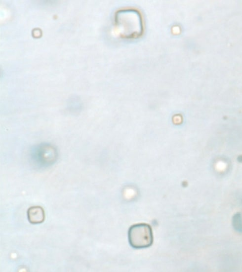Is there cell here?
Here are the masks:
<instances>
[{"instance_id":"6da1fadb","label":"cell","mask_w":242,"mask_h":272,"mask_svg":"<svg viewBox=\"0 0 242 272\" xmlns=\"http://www.w3.org/2000/svg\"><path fill=\"white\" fill-rule=\"evenodd\" d=\"M115 24L121 38L133 39L142 36L143 22L140 12L133 8L119 10L115 13Z\"/></svg>"},{"instance_id":"7a4b0ae2","label":"cell","mask_w":242,"mask_h":272,"mask_svg":"<svg viewBox=\"0 0 242 272\" xmlns=\"http://www.w3.org/2000/svg\"><path fill=\"white\" fill-rule=\"evenodd\" d=\"M128 238L133 248L141 249L150 247L153 242L152 228L145 223L133 225L129 229Z\"/></svg>"},{"instance_id":"3957f363","label":"cell","mask_w":242,"mask_h":272,"mask_svg":"<svg viewBox=\"0 0 242 272\" xmlns=\"http://www.w3.org/2000/svg\"><path fill=\"white\" fill-rule=\"evenodd\" d=\"M32 160L41 166L53 164L57 159L58 151L51 144L42 143L34 146L30 151Z\"/></svg>"},{"instance_id":"277c9868","label":"cell","mask_w":242,"mask_h":272,"mask_svg":"<svg viewBox=\"0 0 242 272\" xmlns=\"http://www.w3.org/2000/svg\"><path fill=\"white\" fill-rule=\"evenodd\" d=\"M27 216L29 222L31 224L41 223L45 219L44 211L41 206H31L27 211Z\"/></svg>"},{"instance_id":"5b68a950","label":"cell","mask_w":242,"mask_h":272,"mask_svg":"<svg viewBox=\"0 0 242 272\" xmlns=\"http://www.w3.org/2000/svg\"><path fill=\"white\" fill-rule=\"evenodd\" d=\"M233 226L235 229L239 232H242V219L240 214H237L233 218Z\"/></svg>"}]
</instances>
